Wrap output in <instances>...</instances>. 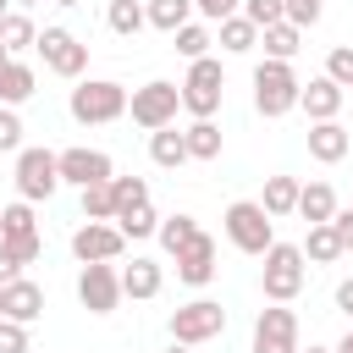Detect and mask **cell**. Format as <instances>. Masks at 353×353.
Wrapping results in <instances>:
<instances>
[{
  "label": "cell",
  "mask_w": 353,
  "mask_h": 353,
  "mask_svg": "<svg viewBox=\"0 0 353 353\" xmlns=\"http://www.w3.org/2000/svg\"><path fill=\"white\" fill-rule=\"evenodd\" d=\"M127 99H132V94H127L116 77H77L66 110H72L77 127H105V121H121V116H127Z\"/></svg>",
  "instance_id": "6da1fadb"
},
{
  "label": "cell",
  "mask_w": 353,
  "mask_h": 353,
  "mask_svg": "<svg viewBox=\"0 0 353 353\" xmlns=\"http://www.w3.org/2000/svg\"><path fill=\"white\" fill-rule=\"evenodd\" d=\"M221 226H226L232 248H237V254H254V259H265V248L276 243V215H270L259 199H232L226 215H221Z\"/></svg>",
  "instance_id": "7a4b0ae2"
},
{
  "label": "cell",
  "mask_w": 353,
  "mask_h": 353,
  "mask_svg": "<svg viewBox=\"0 0 353 353\" xmlns=\"http://www.w3.org/2000/svg\"><path fill=\"white\" fill-rule=\"evenodd\" d=\"M303 276H309V259H303V248L276 237V243L265 248V265H259V292H265L270 303H292V298L303 292Z\"/></svg>",
  "instance_id": "3957f363"
},
{
  "label": "cell",
  "mask_w": 353,
  "mask_h": 353,
  "mask_svg": "<svg viewBox=\"0 0 353 353\" xmlns=\"http://www.w3.org/2000/svg\"><path fill=\"white\" fill-rule=\"evenodd\" d=\"M298 94H303V83H298L292 61H270V55H265V61L254 66V110H259L265 121L298 110Z\"/></svg>",
  "instance_id": "277c9868"
},
{
  "label": "cell",
  "mask_w": 353,
  "mask_h": 353,
  "mask_svg": "<svg viewBox=\"0 0 353 353\" xmlns=\"http://www.w3.org/2000/svg\"><path fill=\"white\" fill-rule=\"evenodd\" d=\"M176 110H182V83H171V77H149V83L132 88V99H127V116H132V127H143V132L171 127Z\"/></svg>",
  "instance_id": "5b68a950"
},
{
  "label": "cell",
  "mask_w": 353,
  "mask_h": 353,
  "mask_svg": "<svg viewBox=\"0 0 353 353\" xmlns=\"http://www.w3.org/2000/svg\"><path fill=\"white\" fill-rule=\"evenodd\" d=\"M17 199H28V204H39V199H55L66 182H61V154L55 149H33V143H22L17 149Z\"/></svg>",
  "instance_id": "8992f818"
},
{
  "label": "cell",
  "mask_w": 353,
  "mask_h": 353,
  "mask_svg": "<svg viewBox=\"0 0 353 353\" xmlns=\"http://www.w3.org/2000/svg\"><path fill=\"white\" fill-rule=\"evenodd\" d=\"M226 99V66L221 55H199L188 61V77H182V110L188 116H215Z\"/></svg>",
  "instance_id": "52a82bcc"
},
{
  "label": "cell",
  "mask_w": 353,
  "mask_h": 353,
  "mask_svg": "<svg viewBox=\"0 0 353 353\" xmlns=\"http://www.w3.org/2000/svg\"><path fill=\"white\" fill-rule=\"evenodd\" d=\"M39 61H44V72H55V77H88V44L72 33V28H61V22H50L44 33H39Z\"/></svg>",
  "instance_id": "ba28073f"
},
{
  "label": "cell",
  "mask_w": 353,
  "mask_h": 353,
  "mask_svg": "<svg viewBox=\"0 0 353 353\" xmlns=\"http://www.w3.org/2000/svg\"><path fill=\"white\" fill-rule=\"evenodd\" d=\"M221 331H226V309H221L215 298H193V303L171 309V342L199 347V342H215Z\"/></svg>",
  "instance_id": "9c48e42d"
},
{
  "label": "cell",
  "mask_w": 353,
  "mask_h": 353,
  "mask_svg": "<svg viewBox=\"0 0 353 353\" xmlns=\"http://www.w3.org/2000/svg\"><path fill=\"white\" fill-rule=\"evenodd\" d=\"M0 243L22 259V265H33L39 254H44V237H39V215H33V204L28 199H17V204H0Z\"/></svg>",
  "instance_id": "30bf717a"
},
{
  "label": "cell",
  "mask_w": 353,
  "mask_h": 353,
  "mask_svg": "<svg viewBox=\"0 0 353 353\" xmlns=\"http://www.w3.org/2000/svg\"><path fill=\"white\" fill-rule=\"evenodd\" d=\"M121 298H127V292H121L116 259H99V265H83V270H77V303H83L88 314H116Z\"/></svg>",
  "instance_id": "8fae6325"
},
{
  "label": "cell",
  "mask_w": 353,
  "mask_h": 353,
  "mask_svg": "<svg viewBox=\"0 0 353 353\" xmlns=\"http://www.w3.org/2000/svg\"><path fill=\"white\" fill-rule=\"evenodd\" d=\"M72 254H77V265L121 259V254H127V237H121V226H116V221H83V226L72 232Z\"/></svg>",
  "instance_id": "7c38bea8"
},
{
  "label": "cell",
  "mask_w": 353,
  "mask_h": 353,
  "mask_svg": "<svg viewBox=\"0 0 353 353\" xmlns=\"http://www.w3.org/2000/svg\"><path fill=\"white\" fill-rule=\"evenodd\" d=\"M61 154V182L66 188H88V182H110L116 176V160L105 149H88V143H72V149H55Z\"/></svg>",
  "instance_id": "4fadbf2b"
},
{
  "label": "cell",
  "mask_w": 353,
  "mask_h": 353,
  "mask_svg": "<svg viewBox=\"0 0 353 353\" xmlns=\"http://www.w3.org/2000/svg\"><path fill=\"white\" fill-rule=\"evenodd\" d=\"M254 353H298V314L287 303L259 309V320H254Z\"/></svg>",
  "instance_id": "5bb4252c"
},
{
  "label": "cell",
  "mask_w": 353,
  "mask_h": 353,
  "mask_svg": "<svg viewBox=\"0 0 353 353\" xmlns=\"http://www.w3.org/2000/svg\"><path fill=\"white\" fill-rule=\"evenodd\" d=\"M171 259H176V281H188V287H210V281H215V270H221V265H215V259H221V248H215V237H210V232H199V237H193L182 254H171Z\"/></svg>",
  "instance_id": "9a60e30c"
},
{
  "label": "cell",
  "mask_w": 353,
  "mask_h": 353,
  "mask_svg": "<svg viewBox=\"0 0 353 353\" xmlns=\"http://www.w3.org/2000/svg\"><path fill=\"white\" fill-rule=\"evenodd\" d=\"M0 314H6V320H22V325H33V320L44 314V287H39V281H28V276H17V281H0Z\"/></svg>",
  "instance_id": "2e32d148"
},
{
  "label": "cell",
  "mask_w": 353,
  "mask_h": 353,
  "mask_svg": "<svg viewBox=\"0 0 353 353\" xmlns=\"http://www.w3.org/2000/svg\"><path fill=\"white\" fill-rule=\"evenodd\" d=\"M342 94H347V88H342V83H331V77L320 72V77H309V83H303L298 110H303L309 121H336V116H342Z\"/></svg>",
  "instance_id": "e0dca14e"
},
{
  "label": "cell",
  "mask_w": 353,
  "mask_h": 353,
  "mask_svg": "<svg viewBox=\"0 0 353 353\" xmlns=\"http://www.w3.org/2000/svg\"><path fill=\"white\" fill-rule=\"evenodd\" d=\"M160 287H165V265H160V259L132 254V265H121V292H127V298L149 303V298H160Z\"/></svg>",
  "instance_id": "ac0fdd59"
},
{
  "label": "cell",
  "mask_w": 353,
  "mask_h": 353,
  "mask_svg": "<svg viewBox=\"0 0 353 353\" xmlns=\"http://www.w3.org/2000/svg\"><path fill=\"white\" fill-rule=\"evenodd\" d=\"M347 149H353V132L342 121H309V160L336 165V160H347Z\"/></svg>",
  "instance_id": "d6986e66"
},
{
  "label": "cell",
  "mask_w": 353,
  "mask_h": 353,
  "mask_svg": "<svg viewBox=\"0 0 353 353\" xmlns=\"http://www.w3.org/2000/svg\"><path fill=\"white\" fill-rule=\"evenodd\" d=\"M33 88H39V72H33L22 55H11V61L0 66V105H28Z\"/></svg>",
  "instance_id": "ffe728a7"
},
{
  "label": "cell",
  "mask_w": 353,
  "mask_h": 353,
  "mask_svg": "<svg viewBox=\"0 0 353 353\" xmlns=\"http://www.w3.org/2000/svg\"><path fill=\"white\" fill-rule=\"evenodd\" d=\"M149 160L160 165V171H176V165H188V132L171 121V127H160V132H149Z\"/></svg>",
  "instance_id": "44dd1931"
},
{
  "label": "cell",
  "mask_w": 353,
  "mask_h": 353,
  "mask_svg": "<svg viewBox=\"0 0 353 353\" xmlns=\"http://www.w3.org/2000/svg\"><path fill=\"white\" fill-rule=\"evenodd\" d=\"M188 160H221V149H226V138H221V127H215V116H193L188 127Z\"/></svg>",
  "instance_id": "7402d4cb"
},
{
  "label": "cell",
  "mask_w": 353,
  "mask_h": 353,
  "mask_svg": "<svg viewBox=\"0 0 353 353\" xmlns=\"http://www.w3.org/2000/svg\"><path fill=\"white\" fill-rule=\"evenodd\" d=\"M298 248H303V259H309V265H336V259H342V254H347V248H342V237H336V226H331V221H320V226H309V232H303V243H298Z\"/></svg>",
  "instance_id": "603a6c76"
},
{
  "label": "cell",
  "mask_w": 353,
  "mask_h": 353,
  "mask_svg": "<svg viewBox=\"0 0 353 353\" xmlns=\"http://www.w3.org/2000/svg\"><path fill=\"white\" fill-rule=\"evenodd\" d=\"M215 44L226 50V55H248V50H259V28L237 11V17H226V22H215Z\"/></svg>",
  "instance_id": "cb8c5ba5"
},
{
  "label": "cell",
  "mask_w": 353,
  "mask_h": 353,
  "mask_svg": "<svg viewBox=\"0 0 353 353\" xmlns=\"http://www.w3.org/2000/svg\"><path fill=\"white\" fill-rule=\"evenodd\" d=\"M298 193H303V182L298 176H265V193H259V204L281 221V215H298Z\"/></svg>",
  "instance_id": "d4e9b609"
},
{
  "label": "cell",
  "mask_w": 353,
  "mask_h": 353,
  "mask_svg": "<svg viewBox=\"0 0 353 353\" xmlns=\"http://www.w3.org/2000/svg\"><path fill=\"white\" fill-rule=\"evenodd\" d=\"M298 215L309 221V226H320V221H331L336 215V193H331V182H303V193H298Z\"/></svg>",
  "instance_id": "484cf974"
},
{
  "label": "cell",
  "mask_w": 353,
  "mask_h": 353,
  "mask_svg": "<svg viewBox=\"0 0 353 353\" xmlns=\"http://www.w3.org/2000/svg\"><path fill=\"white\" fill-rule=\"evenodd\" d=\"M259 44H265L270 61H292V55L303 50V28H292V22H270V28H259Z\"/></svg>",
  "instance_id": "4316f807"
},
{
  "label": "cell",
  "mask_w": 353,
  "mask_h": 353,
  "mask_svg": "<svg viewBox=\"0 0 353 353\" xmlns=\"http://www.w3.org/2000/svg\"><path fill=\"white\" fill-rule=\"evenodd\" d=\"M105 28H110V33H121V39L143 33V28H149V11H143V0H110V6H105Z\"/></svg>",
  "instance_id": "83f0119b"
},
{
  "label": "cell",
  "mask_w": 353,
  "mask_h": 353,
  "mask_svg": "<svg viewBox=\"0 0 353 353\" xmlns=\"http://www.w3.org/2000/svg\"><path fill=\"white\" fill-rule=\"evenodd\" d=\"M0 44H6V55H22V50H33V44H39V28H33V17H28V11H6V17H0Z\"/></svg>",
  "instance_id": "f1b7e54d"
},
{
  "label": "cell",
  "mask_w": 353,
  "mask_h": 353,
  "mask_svg": "<svg viewBox=\"0 0 353 353\" xmlns=\"http://www.w3.org/2000/svg\"><path fill=\"white\" fill-rule=\"evenodd\" d=\"M199 232H204V226H199L188 210H176V215H165V221H160V232H154V237H160V248H165V254H182Z\"/></svg>",
  "instance_id": "f546056e"
},
{
  "label": "cell",
  "mask_w": 353,
  "mask_h": 353,
  "mask_svg": "<svg viewBox=\"0 0 353 353\" xmlns=\"http://www.w3.org/2000/svg\"><path fill=\"white\" fill-rule=\"evenodd\" d=\"M143 11H149V28L160 33H176L182 22H193V0H143Z\"/></svg>",
  "instance_id": "4dcf8cb0"
},
{
  "label": "cell",
  "mask_w": 353,
  "mask_h": 353,
  "mask_svg": "<svg viewBox=\"0 0 353 353\" xmlns=\"http://www.w3.org/2000/svg\"><path fill=\"white\" fill-rule=\"evenodd\" d=\"M116 226H121V237H127V243H143V237H154V232H160V215H154V204H132V210H121V215H116Z\"/></svg>",
  "instance_id": "1f68e13d"
},
{
  "label": "cell",
  "mask_w": 353,
  "mask_h": 353,
  "mask_svg": "<svg viewBox=\"0 0 353 353\" xmlns=\"http://www.w3.org/2000/svg\"><path fill=\"white\" fill-rule=\"evenodd\" d=\"M171 44H176V55H182V61H199V55H210L215 33H210L204 22H182V28L171 33Z\"/></svg>",
  "instance_id": "d6a6232c"
},
{
  "label": "cell",
  "mask_w": 353,
  "mask_h": 353,
  "mask_svg": "<svg viewBox=\"0 0 353 353\" xmlns=\"http://www.w3.org/2000/svg\"><path fill=\"white\" fill-rule=\"evenodd\" d=\"M77 193H83V221H116L110 182H88V188H77Z\"/></svg>",
  "instance_id": "836d02e7"
},
{
  "label": "cell",
  "mask_w": 353,
  "mask_h": 353,
  "mask_svg": "<svg viewBox=\"0 0 353 353\" xmlns=\"http://www.w3.org/2000/svg\"><path fill=\"white\" fill-rule=\"evenodd\" d=\"M110 199H116V215L132 204H149V182L143 176H110Z\"/></svg>",
  "instance_id": "e575fe53"
},
{
  "label": "cell",
  "mask_w": 353,
  "mask_h": 353,
  "mask_svg": "<svg viewBox=\"0 0 353 353\" xmlns=\"http://www.w3.org/2000/svg\"><path fill=\"white\" fill-rule=\"evenodd\" d=\"M243 17L254 28H270V22H287V0H243Z\"/></svg>",
  "instance_id": "d590c367"
},
{
  "label": "cell",
  "mask_w": 353,
  "mask_h": 353,
  "mask_svg": "<svg viewBox=\"0 0 353 353\" xmlns=\"http://www.w3.org/2000/svg\"><path fill=\"white\" fill-rule=\"evenodd\" d=\"M22 116H17V105H0V154H17L22 149Z\"/></svg>",
  "instance_id": "8d00e7d4"
},
{
  "label": "cell",
  "mask_w": 353,
  "mask_h": 353,
  "mask_svg": "<svg viewBox=\"0 0 353 353\" xmlns=\"http://www.w3.org/2000/svg\"><path fill=\"white\" fill-rule=\"evenodd\" d=\"M325 77L342 83V88H353V44H336V50L325 55Z\"/></svg>",
  "instance_id": "74e56055"
},
{
  "label": "cell",
  "mask_w": 353,
  "mask_h": 353,
  "mask_svg": "<svg viewBox=\"0 0 353 353\" xmlns=\"http://www.w3.org/2000/svg\"><path fill=\"white\" fill-rule=\"evenodd\" d=\"M28 347H33L28 325H22V320H6V314H0V353H28Z\"/></svg>",
  "instance_id": "f35d334b"
},
{
  "label": "cell",
  "mask_w": 353,
  "mask_h": 353,
  "mask_svg": "<svg viewBox=\"0 0 353 353\" xmlns=\"http://www.w3.org/2000/svg\"><path fill=\"white\" fill-rule=\"evenodd\" d=\"M320 11H325V0H287V22H292V28H303V33L320 22Z\"/></svg>",
  "instance_id": "ab89813d"
},
{
  "label": "cell",
  "mask_w": 353,
  "mask_h": 353,
  "mask_svg": "<svg viewBox=\"0 0 353 353\" xmlns=\"http://www.w3.org/2000/svg\"><path fill=\"white\" fill-rule=\"evenodd\" d=\"M193 11H199L204 22H226V17L243 11V0H193Z\"/></svg>",
  "instance_id": "60d3db41"
},
{
  "label": "cell",
  "mask_w": 353,
  "mask_h": 353,
  "mask_svg": "<svg viewBox=\"0 0 353 353\" xmlns=\"http://www.w3.org/2000/svg\"><path fill=\"white\" fill-rule=\"evenodd\" d=\"M331 226H336V237H342V248H353V210H342V204H336V215H331Z\"/></svg>",
  "instance_id": "b9f144b4"
},
{
  "label": "cell",
  "mask_w": 353,
  "mask_h": 353,
  "mask_svg": "<svg viewBox=\"0 0 353 353\" xmlns=\"http://www.w3.org/2000/svg\"><path fill=\"white\" fill-rule=\"evenodd\" d=\"M17 276H22V259H17V254L0 243V281H17Z\"/></svg>",
  "instance_id": "7bdbcfd3"
},
{
  "label": "cell",
  "mask_w": 353,
  "mask_h": 353,
  "mask_svg": "<svg viewBox=\"0 0 353 353\" xmlns=\"http://www.w3.org/2000/svg\"><path fill=\"white\" fill-rule=\"evenodd\" d=\"M331 303H336V309H342V314L353 320V276H347V281H336V292H331Z\"/></svg>",
  "instance_id": "ee69618b"
},
{
  "label": "cell",
  "mask_w": 353,
  "mask_h": 353,
  "mask_svg": "<svg viewBox=\"0 0 353 353\" xmlns=\"http://www.w3.org/2000/svg\"><path fill=\"white\" fill-rule=\"evenodd\" d=\"M336 353H353V331H347V336H342V342H336Z\"/></svg>",
  "instance_id": "f6af8a7d"
},
{
  "label": "cell",
  "mask_w": 353,
  "mask_h": 353,
  "mask_svg": "<svg viewBox=\"0 0 353 353\" xmlns=\"http://www.w3.org/2000/svg\"><path fill=\"white\" fill-rule=\"evenodd\" d=\"M298 353H303V347H298ZM309 353H336V347H320V342H309Z\"/></svg>",
  "instance_id": "bcb514c9"
},
{
  "label": "cell",
  "mask_w": 353,
  "mask_h": 353,
  "mask_svg": "<svg viewBox=\"0 0 353 353\" xmlns=\"http://www.w3.org/2000/svg\"><path fill=\"white\" fill-rule=\"evenodd\" d=\"M165 353H193V347H188V342H171V347H165Z\"/></svg>",
  "instance_id": "7dc6e473"
},
{
  "label": "cell",
  "mask_w": 353,
  "mask_h": 353,
  "mask_svg": "<svg viewBox=\"0 0 353 353\" xmlns=\"http://www.w3.org/2000/svg\"><path fill=\"white\" fill-rule=\"evenodd\" d=\"M50 6H83V0H50Z\"/></svg>",
  "instance_id": "c3c4849f"
},
{
  "label": "cell",
  "mask_w": 353,
  "mask_h": 353,
  "mask_svg": "<svg viewBox=\"0 0 353 353\" xmlns=\"http://www.w3.org/2000/svg\"><path fill=\"white\" fill-rule=\"evenodd\" d=\"M6 61H11V55H6V44H0V66H6Z\"/></svg>",
  "instance_id": "681fc988"
},
{
  "label": "cell",
  "mask_w": 353,
  "mask_h": 353,
  "mask_svg": "<svg viewBox=\"0 0 353 353\" xmlns=\"http://www.w3.org/2000/svg\"><path fill=\"white\" fill-rule=\"evenodd\" d=\"M6 11H11V0H0V17H6Z\"/></svg>",
  "instance_id": "f907efd6"
},
{
  "label": "cell",
  "mask_w": 353,
  "mask_h": 353,
  "mask_svg": "<svg viewBox=\"0 0 353 353\" xmlns=\"http://www.w3.org/2000/svg\"><path fill=\"white\" fill-rule=\"evenodd\" d=\"M17 6H22V11H28V6H39V0H17Z\"/></svg>",
  "instance_id": "816d5d0a"
}]
</instances>
